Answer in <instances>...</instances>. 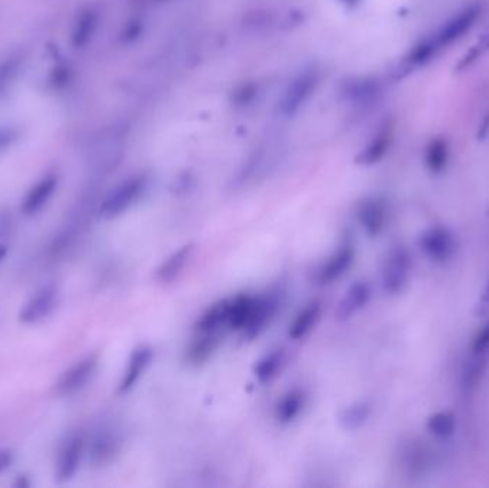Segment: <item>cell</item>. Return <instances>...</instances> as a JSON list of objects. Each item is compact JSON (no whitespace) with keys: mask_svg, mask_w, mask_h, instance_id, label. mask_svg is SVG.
<instances>
[{"mask_svg":"<svg viewBox=\"0 0 489 488\" xmlns=\"http://www.w3.org/2000/svg\"><path fill=\"white\" fill-rule=\"evenodd\" d=\"M147 184L149 180L145 175H137L122 182L100 203L98 211L99 217L105 220H112L125 215L144 198Z\"/></svg>","mask_w":489,"mask_h":488,"instance_id":"obj_1","label":"cell"},{"mask_svg":"<svg viewBox=\"0 0 489 488\" xmlns=\"http://www.w3.org/2000/svg\"><path fill=\"white\" fill-rule=\"evenodd\" d=\"M357 260V248L352 241L345 239L339 243L324 261H320L312 274L313 285L318 288H327L338 283L351 271Z\"/></svg>","mask_w":489,"mask_h":488,"instance_id":"obj_2","label":"cell"},{"mask_svg":"<svg viewBox=\"0 0 489 488\" xmlns=\"http://www.w3.org/2000/svg\"><path fill=\"white\" fill-rule=\"evenodd\" d=\"M481 13V2H474V4H469L461 9L446 23H442L435 32L427 36L430 44L434 46L435 52L439 53L442 49L448 48L451 44L462 39L463 35H467L474 28Z\"/></svg>","mask_w":489,"mask_h":488,"instance_id":"obj_3","label":"cell"},{"mask_svg":"<svg viewBox=\"0 0 489 488\" xmlns=\"http://www.w3.org/2000/svg\"><path fill=\"white\" fill-rule=\"evenodd\" d=\"M99 354L92 353L82 356L81 360L72 364L58 381L55 382V394L58 396H72L81 393L95 379L96 372L99 370Z\"/></svg>","mask_w":489,"mask_h":488,"instance_id":"obj_4","label":"cell"},{"mask_svg":"<svg viewBox=\"0 0 489 488\" xmlns=\"http://www.w3.org/2000/svg\"><path fill=\"white\" fill-rule=\"evenodd\" d=\"M412 260L408 251L397 246L386 255L381 271V286L386 295L401 294L411 276Z\"/></svg>","mask_w":489,"mask_h":488,"instance_id":"obj_5","label":"cell"},{"mask_svg":"<svg viewBox=\"0 0 489 488\" xmlns=\"http://www.w3.org/2000/svg\"><path fill=\"white\" fill-rule=\"evenodd\" d=\"M88 454V438L82 433H75L63 443L58 461H56L55 478L59 484L74 480L77 471Z\"/></svg>","mask_w":489,"mask_h":488,"instance_id":"obj_6","label":"cell"},{"mask_svg":"<svg viewBox=\"0 0 489 488\" xmlns=\"http://www.w3.org/2000/svg\"><path fill=\"white\" fill-rule=\"evenodd\" d=\"M154 360V348L149 344H140L129 354L125 368L119 380L116 393L118 396H128L137 388L140 380L144 379L147 370L151 368Z\"/></svg>","mask_w":489,"mask_h":488,"instance_id":"obj_7","label":"cell"},{"mask_svg":"<svg viewBox=\"0 0 489 488\" xmlns=\"http://www.w3.org/2000/svg\"><path fill=\"white\" fill-rule=\"evenodd\" d=\"M59 290L55 285H44L23 304L19 321L25 325L42 323L53 314L59 305Z\"/></svg>","mask_w":489,"mask_h":488,"instance_id":"obj_8","label":"cell"},{"mask_svg":"<svg viewBox=\"0 0 489 488\" xmlns=\"http://www.w3.org/2000/svg\"><path fill=\"white\" fill-rule=\"evenodd\" d=\"M372 300V286L365 279H358L351 284L343 292L335 308V321L339 324L348 323L359 316L368 307Z\"/></svg>","mask_w":489,"mask_h":488,"instance_id":"obj_9","label":"cell"},{"mask_svg":"<svg viewBox=\"0 0 489 488\" xmlns=\"http://www.w3.org/2000/svg\"><path fill=\"white\" fill-rule=\"evenodd\" d=\"M195 251L196 245L193 243H186L179 248H175L154 269V281L165 286L179 281L193 260Z\"/></svg>","mask_w":489,"mask_h":488,"instance_id":"obj_10","label":"cell"},{"mask_svg":"<svg viewBox=\"0 0 489 488\" xmlns=\"http://www.w3.org/2000/svg\"><path fill=\"white\" fill-rule=\"evenodd\" d=\"M121 450V436L111 427L96 431L95 436L88 440L89 460L95 467L111 466L118 459Z\"/></svg>","mask_w":489,"mask_h":488,"instance_id":"obj_11","label":"cell"},{"mask_svg":"<svg viewBox=\"0 0 489 488\" xmlns=\"http://www.w3.org/2000/svg\"><path fill=\"white\" fill-rule=\"evenodd\" d=\"M357 220L367 236L376 238L385 231L390 210L383 198L369 196L358 205Z\"/></svg>","mask_w":489,"mask_h":488,"instance_id":"obj_12","label":"cell"},{"mask_svg":"<svg viewBox=\"0 0 489 488\" xmlns=\"http://www.w3.org/2000/svg\"><path fill=\"white\" fill-rule=\"evenodd\" d=\"M322 316H324V302L320 300L306 302L295 314L294 320L288 325V340L292 342L304 341L312 334L313 331L317 330Z\"/></svg>","mask_w":489,"mask_h":488,"instance_id":"obj_13","label":"cell"},{"mask_svg":"<svg viewBox=\"0 0 489 488\" xmlns=\"http://www.w3.org/2000/svg\"><path fill=\"white\" fill-rule=\"evenodd\" d=\"M280 300L276 294L257 295L256 308L250 320L249 325L241 337L247 341H254L261 337L269 325L275 320V316L280 311Z\"/></svg>","mask_w":489,"mask_h":488,"instance_id":"obj_14","label":"cell"},{"mask_svg":"<svg viewBox=\"0 0 489 488\" xmlns=\"http://www.w3.org/2000/svg\"><path fill=\"white\" fill-rule=\"evenodd\" d=\"M288 361H289V356H288L287 348L275 347V348L269 349L255 361L254 368H252L255 381L259 386L272 384L282 375L283 371L287 368Z\"/></svg>","mask_w":489,"mask_h":488,"instance_id":"obj_15","label":"cell"},{"mask_svg":"<svg viewBox=\"0 0 489 488\" xmlns=\"http://www.w3.org/2000/svg\"><path fill=\"white\" fill-rule=\"evenodd\" d=\"M308 405V393L302 387H294L280 396L273 408V419L280 426H291L299 420Z\"/></svg>","mask_w":489,"mask_h":488,"instance_id":"obj_16","label":"cell"},{"mask_svg":"<svg viewBox=\"0 0 489 488\" xmlns=\"http://www.w3.org/2000/svg\"><path fill=\"white\" fill-rule=\"evenodd\" d=\"M224 335L196 332L195 338L185 349L184 361L188 367L199 368L209 363L221 347Z\"/></svg>","mask_w":489,"mask_h":488,"instance_id":"obj_17","label":"cell"},{"mask_svg":"<svg viewBox=\"0 0 489 488\" xmlns=\"http://www.w3.org/2000/svg\"><path fill=\"white\" fill-rule=\"evenodd\" d=\"M422 252L432 261H446L455 252L456 244L453 234L446 228H430V231L423 232L420 239Z\"/></svg>","mask_w":489,"mask_h":488,"instance_id":"obj_18","label":"cell"},{"mask_svg":"<svg viewBox=\"0 0 489 488\" xmlns=\"http://www.w3.org/2000/svg\"><path fill=\"white\" fill-rule=\"evenodd\" d=\"M229 320V298L219 300L209 305L205 311L198 316L193 330L195 332H212L222 334L228 331Z\"/></svg>","mask_w":489,"mask_h":488,"instance_id":"obj_19","label":"cell"},{"mask_svg":"<svg viewBox=\"0 0 489 488\" xmlns=\"http://www.w3.org/2000/svg\"><path fill=\"white\" fill-rule=\"evenodd\" d=\"M374 412V405L367 400L355 401L343 408L338 414V422L345 431H359L368 424Z\"/></svg>","mask_w":489,"mask_h":488,"instance_id":"obj_20","label":"cell"},{"mask_svg":"<svg viewBox=\"0 0 489 488\" xmlns=\"http://www.w3.org/2000/svg\"><path fill=\"white\" fill-rule=\"evenodd\" d=\"M56 184H58L56 178L48 177L30 189L29 194L23 199L22 208H20L26 217H34L43 210L44 205L49 203V199L55 192Z\"/></svg>","mask_w":489,"mask_h":488,"instance_id":"obj_21","label":"cell"},{"mask_svg":"<svg viewBox=\"0 0 489 488\" xmlns=\"http://www.w3.org/2000/svg\"><path fill=\"white\" fill-rule=\"evenodd\" d=\"M486 361H488V354L472 353L471 360L465 364L462 372V388L467 393H471L478 387L482 377L485 374Z\"/></svg>","mask_w":489,"mask_h":488,"instance_id":"obj_22","label":"cell"},{"mask_svg":"<svg viewBox=\"0 0 489 488\" xmlns=\"http://www.w3.org/2000/svg\"><path fill=\"white\" fill-rule=\"evenodd\" d=\"M449 158L448 142L444 138H434L428 143L425 152V164L432 173H439L446 169Z\"/></svg>","mask_w":489,"mask_h":488,"instance_id":"obj_23","label":"cell"},{"mask_svg":"<svg viewBox=\"0 0 489 488\" xmlns=\"http://www.w3.org/2000/svg\"><path fill=\"white\" fill-rule=\"evenodd\" d=\"M427 428L438 438H448L455 433V415L448 412H435L427 421Z\"/></svg>","mask_w":489,"mask_h":488,"instance_id":"obj_24","label":"cell"},{"mask_svg":"<svg viewBox=\"0 0 489 488\" xmlns=\"http://www.w3.org/2000/svg\"><path fill=\"white\" fill-rule=\"evenodd\" d=\"M390 143V129L386 126L383 132H381V135L369 145L368 149L364 151V154L360 155V164H364V165H372V164H376V162L381 161V159L383 158V155L388 151Z\"/></svg>","mask_w":489,"mask_h":488,"instance_id":"obj_25","label":"cell"},{"mask_svg":"<svg viewBox=\"0 0 489 488\" xmlns=\"http://www.w3.org/2000/svg\"><path fill=\"white\" fill-rule=\"evenodd\" d=\"M472 353L489 354V321L478 331L472 341Z\"/></svg>","mask_w":489,"mask_h":488,"instance_id":"obj_26","label":"cell"},{"mask_svg":"<svg viewBox=\"0 0 489 488\" xmlns=\"http://www.w3.org/2000/svg\"><path fill=\"white\" fill-rule=\"evenodd\" d=\"M482 55H484V53H482L481 49L475 44V46H472V48L469 49V51H468L462 58H461L460 62L456 63L455 72L460 74V72H463V70L469 69V68H471Z\"/></svg>","mask_w":489,"mask_h":488,"instance_id":"obj_27","label":"cell"},{"mask_svg":"<svg viewBox=\"0 0 489 488\" xmlns=\"http://www.w3.org/2000/svg\"><path fill=\"white\" fill-rule=\"evenodd\" d=\"M15 463V452L12 448H0V476L6 473Z\"/></svg>","mask_w":489,"mask_h":488,"instance_id":"obj_28","label":"cell"},{"mask_svg":"<svg viewBox=\"0 0 489 488\" xmlns=\"http://www.w3.org/2000/svg\"><path fill=\"white\" fill-rule=\"evenodd\" d=\"M478 312L481 316L489 314V283L486 285L485 291H484V294H482L481 301H479Z\"/></svg>","mask_w":489,"mask_h":488,"instance_id":"obj_29","label":"cell"},{"mask_svg":"<svg viewBox=\"0 0 489 488\" xmlns=\"http://www.w3.org/2000/svg\"><path fill=\"white\" fill-rule=\"evenodd\" d=\"M479 49H481L482 53H486L489 51V25L486 26V29L484 30L481 39H479L478 44H477Z\"/></svg>","mask_w":489,"mask_h":488,"instance_id":"obj_30","label":"cell"},{"mask_svg":"<svg viewBox=\"0 0 489 488\" xmlns=\"http://www.w3.org/2000/svg\"><path fill=\"white\" fill-rule=\"evenodd\" d=\"M489 133V114L486 115L485 119L482 121L481 126L478 131V140H484Z\"/></svg>","mask_w":489,"mask_h":488,"instance_id":"obj_31","label":"cell"},{"mask_svg":"<svg viewBox=\"0 0 489 488\" xmlns=\"http://www.w3.org/2000/svg\"><path fill=\"white\" fill-rule=\"evenodd\" d=\"M8 244L0 243V264L4 261V258L8 257Z\"/></svg>","mask_w":489,"mask_h":488,"instance_id":"obj_32","label":"cell"},{"mask_svg":"<svg viewBox=\"0 0 489 488\" xmlns=\"http://www.w3.org/2000/svg\"><path fill=\"white\" fill-rule=\"evenodd\" d=\"M16 487H30V481L28 480V477L26 476H20L19 477L18 483H15Z\"/></svg>","mask_w":489,"mask_h":488,"instance_id":"obj_33","label":"cell"}]
</instances>
